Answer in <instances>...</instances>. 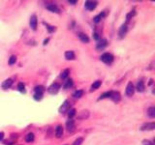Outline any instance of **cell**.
<instances>
[{"label": "cell", "instance_id": "cell-12", "mask_svg": "<svg viewBox=\"0 0 155 145\" xmlns=\"http://www.w3.org/2000/svg\"><path fill=\"white\" fill-rule=\"evenodd\" d=\"M12 84H13V79H12V78H8V79H6L5 81H3L2 88L3 89H8L12 86Z\"/></svg>", "mask_w": 155, "mask_h": 145}, {"label": "cell", "instance_id": "cell-11", "mask_svg": "<svg viewBox=\"0 0 155 145\" xmlns=\"http://www.w3.org/2000/svg\"><path fill=\"white\" fill-rule=\"evenodd\" d=\"M46 8H47L48 11L53 12V13H56V14H58L60 12L59 8L57 7L55 4H48L47 6H46Z\"/></svg>", "mask_w": 155, "mask_h": 145}, {"label": "cell", "instance_id": "cell-8", "mask_svg": "<svg viewBox=\"0 0 155 145\" xmlns=\"http://www.w3.org/2000/svg\"><path fill=\"white\" fill-rule=\"evenodd\" d=\"M69 109H70V102H69V101H65L64 102H63V105H61V107H60L59 112L60 113H65Z\"/></svg>", "mask_w": 155, "mask_h": 145}, {"label": "cell", "instance_id": "cell-22", "mask_svg": "<svg viewBox=\"0 0 155 145\" xmlns=\"http://www.w3.org/2000/svg\"><path fill=\"white\" fill-rule=\"evenodd\" d=\"M147 115L150 117V118H153L155 117V107H151L147 109Z\"/></svg>", "mask_w": 155, "mask_h": 145}, {"label": "cell", "instance_id": "cell-33", "mask_svg": "<svg viewBox=\"0 0 155 145\" xmlns=\"http://www.w3.org/2000/svg\"><path fill=\"white\" fill-rule=\"evenodd\" d=\"M34 99L36 100V101H41L42 98H43V94H39V93H35L34 94Z\"/></svg>", "mask_w": 155, "mask_h": 145}, {"label": "cell", "instance_id": "cell-4", "mask_svg": "<svg viewBox=\"0 0 155 145\" xmlns=\"http://www.w3.org/2000/svg\"><path fill=\"white\" fill-rule=\"evenodd\" d=\"M134 92H135V87H134L133 83L130 81V82H128V84H127L126 86V95L129 96V97H132Z\"/></svg>", "mask_w": 155, "mask_h": 145}, {"label": "cell", "instance_id": "cell-31", "mask_svg": "<svg viewBox=\"0 0 155 145\" xmlns=\"http://www.w3.org/2000/svg\"><path fill=\"white\" fill-rule=\"evenodd\" d=\"M44 24H45L46 26H47V28H48V32H50V33L53 32L54 30H55V28H54V26H51V25H50V24H48V23H46V22H44Z\"/></svg>", "mask_w": 155, "mask_h": 145}, {"label": "cell", "instance_id": "cell-32", "mask_svg": "<svg viewBox=\"0 0 155 145\" xmlns=\"http://www.w3.org/2000/svg\"><path fill=\"white\" fill-rule=\"evenodd\" d=\"M83 137H79L78 139H76L74 141V143H73V145H81V143H83Z\"/></svg>", "mask_w": 155, "mask_h": 145}, {"label": "cell", "instance_id": "cell-20", "mask_svg": "<svg viewBox=\"0 0 155 145\" xmlns=\"http://www.w3.org/2000/svg\"><path fill=\"white\" fill-rule=\"evenodd\" d=\"M105 16H106V14H105V13H101V14L97 15V16H96V17H94V19H93L94 22H96V23L100 22H101V20H102Z\"/></svg>", "mask_w": 155, "mask_h": 145}, {"label": "cell", "instance_id": "cell-5", "mask_svg": "<svg viewBox=\"0 0 155 145\" xmlns=\"http://www.w3.org/2000/svg\"><path fill=\"white\" fill-rule=\"evenodd\" d=\"M84 7L88 11H93L94 9L97 7V2L96 1H86V3H84Z\"/></svg>", "mask_w": 155, "mask_h": 145}, {"label": "cell", "instance_id": "cell-37", "mask_svg": "<svg viewBox=\"0 0 155 145\" xmlns=\"http://www.w3.org/2000/svg\"><path fill=\"white\" fill-rule=\"evenodd\" d=\"M68 2L70 3V4H73V5H74V4H76V3H77V0H69Z\"/></svg>", "mask_w": 155, "mask_h": 145}, {"label": "cell", "instance_id": "cell-9", "mask_svg": "<svg viewBox=\"0 0 155 145\" xmlns=\"http://www.w3.org/2000/svg\"><path fill=\"white\" fill-rule=\"evenodd\" d=\"M37 23H38L37 17L34 15V16H32L31 17H30V22H29L30 27H31L33 30H36V29H37Z\"/></svg>", "mask_w": 155, "mask_h": 145}, {"label": "cell", "instance_id": "cell-3", "mask_svg": "<svg viewBox=\"0 0 155 145\" xmlns=\"http://www.w3.org/2000/svg\"><path fill=\"white\" fill-rule=\"evenodd\" d=\"M66 128H67V131L69 132H73L76 130V124H75V121L73 119H69L68 121L66 122Z\"/></svg>", "mask_w": 155, "mask_h": 145}, {"label": "cell", "instance_id": "cell-13", "mask_svg": "<svg viewBox=\"0 0 155 145\" xmlns=\"http://www.w3.org/2000/svg\"><path fill=\"white\" fill-rule=\"evenodd\" d=\"M126 33H127V25H126V24H123V25H121V27L119 28V32H118L119 37L123 38L124 36L126 35Z\"/></svg>", "mask_w": 155, "mask_h": 145}, {"label": "cell", "instance_id": "cell-21", "mask_svg": "<svg viewBox=\"0 0 155 145\" xmlns=\"http://www.w3.org/2000/svg\"><path fill=\"white\" fill-rule=\"evenodd\" d=\"M101 84H102V81H100V80H96L95 82H93V84L91 85V91L98 89L99 87L101 86Z\"/></svg>", "mask_w": 155, "mask_h": 145}, {"label": "cell", "instance_id": "cell-6", "mask_svg": "<svg viewBox=\"0 0 155 145\" xmlns=\"http://www.w3.org/2000/svg\"><path fill=\"white\" fill-rule=\"evenodd\" d=\"M155 128V123L151 122V123H145L141 127L142 131H151V130H154Z\"/></svg>", "mask_w": 155, "mask_h": 145}, {"label": "cell", "instance_id": "cell-25", "mask_svg": "<svg viewBox=\"0 0 155 145\" xmlns=\"http://www.w3.org/2000/svg\"><path fill=\"white\" fill-rule=\"evenodd\" d=\"M73 86V79H71V78H70V79H68L65 82V84H64V88L65 89H69V88H71V87Z\"/></svg>", "mask_w": 155, "mask_h": 145}, {"label": "cell", "instance_id": "cell-19", "mask_svg": "<svg viewBox=\"0 0 155 145\" xmlns=\"http://www.w3.org/2000/svg\"><path fill=\"white\" fill-rule=\"evenodd\" d=\"M34 134H32V132H29V134H27L25 135V141L26 142H32V141H34Z\"/></svg>", "mask_w": 155, "mask_h": 145}, {"label": "cell", "instance_id": "cell-34", "mask_svg": "<svg viewBox=\"0 0 155 145\" xmlns=\"http://www.w3.org/2000/svg\"><path fill=\"white\" fill-rule=\"evenodd\" d=\"M135 14H136V12L135 11H132V12H130V13L127 15V17H126V20H127V22H129L130 19L131 17H133L134 16H135Z\"/></svg>", "mask_w": 155, "mask_h": 145}, {"label": "cell", "instance_id": "cell-7", "mask_svg": "<svg viewBox=\"0 0 155 145\" xmlns=\"http://www.w3.org/2000/svg\"><path fill=\"white\" fill-rule=\"evenodd\" d=\"M89 117V111L87 109H83L81 110L80 113L78 114V118L81 120H86Z\"/></svg>", "mask_w": 155, "mask_h": 145}, {"label": "cell", "instance_id": "cell-39", "mask_svg": "<svg viewBox=\"0 0 155 145\" xmlns=\"http://www.w3.org/2000/svg\"><path fill=\"white\" fill-rule=\"evenodd\" d=\"M48 39H46V40L44 41V43H43V44H44V45H47V44H48Z\"/></svg>", "mask_w": 155, "mask_h": 145}, {"label": "cell", "instance_id": "cell-23", "mask_svg": "<svg viewBox=\"0 0 155 145\" xmlns=\"http://www.w3.org/2000/svg\"><path fill=\"white\" fill-rule=\"evenodd\" d=\"M83 95V90H77V91L74 92L73 97H74V98H76V99H80Z\"/></svg>", "mask_w": 155, "mask_h": 145}, {"label": "cell", "instance_id": "cell-10", "mask_svg": "<svg viewBox=\"0 0 155 145\" xmlns=\"http://www.w3.org/2000/svg\"><path fill=\"white\" fill-rule=\"evenodd\" d=\"M106 46H107V40H106V39H102V40L98 41L96 48L99 50H101V49H104V48L106 47Z\"/></svg>", "mask_w": 155, "mask_h": 145}, {"label": "cell", "instance_id": "cell-24", "mask_svg": "<svg viewBox=\"0 0 155 145\" xmlns=\"http://www.w3.org/2000/svg\"><path fill=\"white\" fill-rule=\"evenodd\" d=\"M35 93H39V94H43L45 92V87L42 86V85H39V86H36L35 87Z\"/></svg>", "mask_w": 155, "mask_h": 145}, {"label": "cell", "instance_id": "cell-18", "mask_svg": "<svg viewBox=\"0 0 155 145\" xmlns=\"http://www.w3.org/2000/svg\"><path fill=\"white\" fill-rule=\"evenodd\" d=\"M65 58L67 60H74L75 59V53L71 50L66 51L65 52Z\"/></svg>", "mask_w": 155, "mask_h": 145}, {"label": "cell", "instance_id": "cell-1", "mask_svg": "<svg viewBox=\"0 0 155 145\" xmlns=\"http://www.w3.org/2000/svg\"><path fill=\"white\" fill-rule=\"evenodd\" d=\"M101 60L106 64H111V63L114 61V56L112 55L111 53L109 52H106L104 54H102L101 56Z\"/></svg>", "mask_w": 155, "mask_h": 145}, {"label": "cell", "instance_id": "cell-27", "mask_svg": "<svg viewBox=\"0 0 155 145\" xmlns=\"http://www.w3.org/2000/svg\"><path fill=\"white\" fill-rule=\"evenodd\" d=\"M112 95V91H109V92H106L104 93V94H102L101 96H100L99 100H103V99H107V98H110Z\"/></svg>", "mask_w": 155, "mask_h": 145}, {"label": "cell", "instance_id": "cell-28", "mask_svg": "<svg viewBox=\"0 0 155 145\" xmlns=\"http://www.w3.org/2000/svg\"><path fill=\"white\" fill-rule=\"evenodd\" d=\"M68 111H69V112H68L69 118H70V119H72L73 117H74V116L76 115V109H75V108H71V109H69Z\"/></svg>", "mask_w": 155, "mask_h": 145}, {"label": "cell", "instance_id": "cell-29", "mask_svg": "<svg viewBox=\"0 0 155 145\" xmlns=\"http://www.w3.org/2000/svg\"><path fill=\"white\" fill-rule=\"evenodd\" d=\"M16 61H17V57L15 56V55H12L11 57H10V59H9V65H14L15 63H16Z\"/></svg>", "mask_w": 155, "mask_h": 145}, {"label": "cell", "instance_id": "cell-14", "mask_svg": "<svg viewBox=\"0 0 155 145\" xmlns=\"http://www.w3.org/2000/svg\"><path fill=\"white\" fill-rule=\"evenodd\" d=\"M110 98L114 102H119L120 101V94L118 92H114V91H112V95Z\"/></svg>", "mask_w": 155, "mask_h": 145}, {"label": "cell", "instance_id": "cell-2", "mask_svg": "<svg viewBox=\"0 0 155 145\" xmlns=\"http://www.w3.org/2000/svg\"><path fill=\"white\" fill-rule=\"evenodd\" d=\"M59 89H60V84L55 82V83H53L50 87H48V91L50 94L54 95V94H56V93L59 91Z\"/></svg>", "mask_w": 155, "mask_h": 145}, {"label": "cell", "instance_id": "cell-16", "mask_svg": "<svg viewBox=\"0 0 155 145\" xmlns=\"http://www.w3.org/2000/svg\"><path fill=\"white\" fill-rule=\"evenodd\" d=\"M144 81L142 80H140L138 83H137V87H136V89L138 90L139 92H144Z\"/></svg>", "mask_w": 155, "mask_h": 145}, {"label": "cell", "instance_id": "cell-35", "mask_svg": "<svg viewBox=\"0 0 155 145\" xmlns=\"http://www.w3.org/2000/svg\"><path fill=\"white\" fill-rule=\"evenodd\" d=\"M142 145H154V143L152 142V141H150V140H144L142 141Z\"/></svg>", "mask_w": 155, "mask_h": 145}, {"label": "cell", "instance_id": "cell-17", "mask_svg": "<svg viewBox=\"0 0 155 145\" xmlns=\"http://www.w3.org/2000/svg\"><path fill=\"white\" fill-rule=\"evenodd\" d=\"M63 135V127L62 126H57L55 129V135L56 137H61Z\"/></svg>", "mask_w": 155, "mask_h": 145}, {"label": "cell", "instance_id": "cell-15", "mask_svg": "<svg viewBox=\"0 0 155 145\" xmlns=\"http://www.w3.org/2000/svg\"><path fill=\"white\" fill-rule=\"evenodd\" d=\"M79 38H80V40L83 42V43H89V38L88 36L86 35L84 33H79Z\"/></svg>", "mask_w": 155, "mask_h": 145}, {"label": "cell", "instance_id": "cell-30", "mask_svg": "<svg viewBox=\"0 0 155 145\" xmlns=\"http://www.w3.org/2000/svg\"><path fill=\"white\" fill-rule=\"evenodd\" d=\"M18 89L20 90V92H25V87H24V84L22 82H20L19 84H18Z\"/></svg>", "mask_w": 155, "mask_h": 145}, {"label": "cell", "instance_id": "cell-38", "mask_svg": "<svg viewBox=\"0 0 155 145\" xmlns=\"http://www.w3.org/2000/svg\"><path fill=\"white\" fill-rule=\"evenodd\" d=\"M3 138H4V132H0V140H2Z\"/></svg>", "mask_w": 155, "mask_h": 145}, {"label": "cell", "instance_id": "cell-36", "mask_svg": "<svg viewBox=\"0 0 155 145\" xmlns=\"http://www.w3.org/2000/svg\"><path fill=\"white\" fill-rule=\"evenodd\" d=\"M93 38L95 39V40H97V41L100 40V36H99L98 33H94V34H93Z\"/></svg>", "mask_w": 155, "mask_h": 145}, {"label": "cell", "instance_id": "cell-26", "mask_svg": "<svg viewBox=\"0 0 155 145\" xmlns=\"http://www.w3.org/2000/svg\"><path fill=\"white\" fill-rule=\"evenodd\" d=\"M69 74H70V70H69V69H66V70H64V71L61 72V75H60V77H61L62 79H64V78H66L67 77H68Z\"/></svg>", "mask_w": 155, "mask_h": 145}]
</instances>
